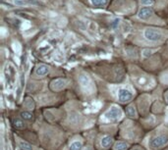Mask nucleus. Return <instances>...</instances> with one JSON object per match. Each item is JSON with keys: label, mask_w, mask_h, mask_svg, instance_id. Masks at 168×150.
<instances>
[{"label": "nucleus", "mask_w": 168, "mask_h": 150, "mask_svg": "<svg viewBox=\"0 0 168 150\" xmlns=\"http://www.w3.org/2000/svg\"><path fill=\"white\" fill-rule=\"evenodd\" d=\"M152 53H153V50H151V49H144L143 51V56H144V57H149V56H151Z\"/></svg>", "instance_id": "obj_18"}, {"label": "nucleus", "mask_w": 168, "mask_h": 150, "mask_svg": "<svg viewBox=\"0 0 168 150\" xmlns=\"http://www.w3.org/2000/svg\"><path fill=\"white\" fill-rule=\"evenodd\" d=\"M79 82H80V86L86 92H91L93 90V86H92V82L88 74L83 73L79 76Z\"/></svg>", "instance_id": "obj_5"}, {"label": "nucleus", "mask_w": 168, "mask_h": 150, "mask_svg": "<svg viewBox=\"0 0 168 150\" xmlns=\"http://www.w3.org/2000/svg\"><path fill=\"white\" fill-rule=\"evenodd\" d=\"M168 144V135L160 134L151 138L148 141V146L151 149H159Z\"/></svg>", "instance_id": "obj_2"}, {"label": "nucleus", "mask_w": 168, "mask_h": 150, "mask_svg": "<svg viewBox=\"0 0 168 150\" xmlns=\"http://www.w3.org/2000/svg\"><path fill=\"white\" fill-rule=\"evenodd\" d=\"M153 15V10L151 7H143L138 12V17L141 20H147Z\"/></svg>", "instance_id": "obj_7"}, {"label": "nucleus", "mask_w": 168, "mask_h": 150, "mask_svg": "<svg viewBox=\"0 0 168 150\" xmlns=\"http://www.w3.org/2000/svg\"><path fill=\"white\" fill-rule=\"evenodd\" d=\"M68 83V81L66 79H53L52 82L50 83V88L51 90L53 91H59V90H62L63 88L67 86Z\"/></svg>", "instance_id": "obj_6"}, {"label": "nucleus", "mask_w": 168, "mask_h": 150, "mask_svg": "<svg viewBox=\"0 0 168 150\" xmlns=\"http://www.w3.org/2000/svg\"><path fill=\"white\" fill-rule=\"evenodd\" d=\"M24 106L26 107L27 109L29 110H32L35 108V102L32 99H31V98H27L25 103H24Z\"/></svg>", "instance_id": "obj_15"}, {"label": "nucleus", "mask_w": 168, "mask_h": 150, "mask_svg": "<svg viewBox=\"0 0 168 150\" xmlns=\"http://www.w3.org/2000/svg\"><path fill=\"white\" fill-rule=\"evenodd\" d=\"M83 150H92L91 149V146H87V147H84V149Z\"/></svg>", "instance_id": "obj_21"}, {"label": "nucleus", "mask_w": 168, "mask_h": 150, "mask_svg": "<svg viewBox=\"0 0 168 150\" xmlns=\"http://www.w3.org/2000/svg\"><path fill=\"white\" fill-rule=\"evenodd\" d=\"M118 24H119V20H118V19H116V20H114L113 23H112V27H116Z\"/></svg>", "instance_id": "obj_20"}, {"label": "nucleus", "mask_w": 168, "mask_h": 150, "mask_svg": "<svg viewBox=\"0 0 168 150\" xmlns=\"http://www.w3.org/2000/svg\"><path fill=\"white\" fill-rule=\"evenodd\" d=\"M90 2L95 7H104L108 3V0H90Z\"/></svg>", "instance_id": "obj_10"}, {"label": "nucleus", "mask_w": 168, "mask_h": 150, "mask_svg": "<svg viewBox=\"0 0 168 150\" xmlns=\"http://www.w3.org/2000/svg\"><path fill=\"white\" fill-rule=\"evenodd\" d=\"M104 120L107 122H118L123 118V111L120 107L116 105H112L103 115Z\"/></svg>", "instance_id": "obj_1"}, {"label": "nucleus", "mask_w": 168, "mask_h": 150, "mask_svg": "<svg viewBox=\"0 0 168 150\" xmlns=\"http://www.w3.org/2000/svg\"><path fill=\"white\" fill-rule=\"evenodd\" d=\"M144 38L148 41L155 42L162 38V34L160 31H158L156 29L148 27V29H146L144 31Z\"/></svg>", "instance_id": "obj_4"}, {"label": "nucleus", "mask_w": 168, "mask_h": 150, "mask_svg": "<svg viewBox=\"0 0 168 150\" xmlns=\"http://www.w3.org/2000/svg\"><path fill=\"white\" fill-rule=\"evenodd\" d=\"M19 148H20V150H32L31 144H29L26 141H22V140L19 141Z\"/></svg>", "instance_id": "obj_14"}, {"label": "nucleus", "mask_w": 168, "mask_h": 150, "mask_svg": "<svg viewBox=\"0 0 168 150\" xmlns=\"http://www.w3.org/2000/svg\"><path fill=\"white\" fill-rule=\"evenodd\" d=\"M133 150H140V149H138V148H135V149H133Z\"/></svg>", "instance_id": "obj_23"}, {"label": "nucleus", "mask_w": 168, "mask_h": 150, "mask_svg": "<svg viewBox=\"0 0 168 150\" xmlns=\"http://www.w3.org/2000/svg\"><path fill=\"white\" fill-rule=\"evenodd\" d=\"M113 143V138L110 135H103L100 139V145L102 148H109Z\"/></svg>", "instance_id": "obj_9"}, {"label": "nucleus", "mask_w": 168, "mask_h": 150, "mask_svg": "<svg viewBox=\"0 0 168 150\" xmlns=\"http://www.w3.org/2000/svg\"><path fill=\"white\" fill-rule=\"evenodd\" d=\"M127 114L129 117H131V118H136L137 117L136 109H135V107L133 105H130L127 107Z\"/></svg>", "instance_id": "obj_13"}, {"label": "nucleus", "mask_w": 168, "mask_h": 150, "mask_svg": "<svg viewBox=\"0 0 168 150\" xmlns=\"http://www.w3.org/2000/svg\"><path fill=\"white\" fill-rule=\"evenodd\" d=\"M21 116L24 120H31L32 118V114H31L30 112H22Z\"/></svg>", "instance_id": "obj_17"}, {"label": "nucleus", "mask_w": 168, "mask_h": 150, "mask_svg": "<svg viewBox=\"0 0 168 150\" xmlns=\"http://www.w3.org/2000/svg\"><path fill=\"white\" fill-rule=\"evenodd\" d=\"M165 99H166V101H167V103H168V92L166 93V95H165Z\"/></svg>", "instance_id": "obj_22"}, {"label": "nucleus", "mask_w": 168, "mask_h": 150, "mask_svg": "<svg viewBox=\"0 0 168 150\" xmlns=\"http://www.w3.org/2000/svg\"><path fill=\"white\" fill-rule=\"evenodd\" d=\"M13 126H15L16 129H23L24 128V122L18 118H15L13 119Z\"/></svg>", "instance_id": "obj_16"}, {"label": "nucleus", "mask_w": 168, "mask_h": 150, "mask_svg": "<svg viewBox=\"0 0 168 150\" xmlns=\"http://www.w3.org/2000/svg\"><path fill=\"white\" fill-rule=\"evenodd\" d=\"M128 147V145L124 141H118L114 145V150H126Z\"/></svg>", "instance_id": "obj_12"}, {"label": "nucleus", "mask_w": 168, "mask_h": 150, "mask_svg": "<svg viewBox=\"0 0 168 150\" xmlns=\"http://www.w3.org/2000/svg\"><path fill=\"white\" fill-rule=\"evenodd\" d=\"M134 92L127 87H120L117 90V98L121 103H128L133 99Z\"/></svg>", "instance_id": "obj_3"}, {"label": "nucleus", "mask_w": 168, "mask_h": 150, "mask_svg": "<svg viewBox=\"0 0 168 150\" xmlns=\"http://www.w3.org/2000/svg\"><path fill=\"white\" fill-rule=\"evenodd\" d=\"M49 73V67L44 64H40L35 69V75L37 77H44Z\"/></svg>", "instance_id": "obj_8"}, {"label": "nucleus", "mask_w": 168, "mask_h": 150, "mask_svg": "<svg viewBox=\"0 0 168 150\" xmlns=\"http://www.w3.org/2000/svg\"><path fill=\"white\" fill-rule=\"evenodd\" d=\"M140 1H141L142 5H144V6H149L153 4V0H140Z\"/></svg>", "instance_id": "obj_19"}, {"label": "nucleus", "mask_w": 168, "mask_h": 150, "mask_svg": "<svg viewBox=\"0 0 168 150\" xmlns=\"http://www.w3.org/2000/svg\"><path fill=\"white\" fill-rule=\"evenodd\" d=\"M83 148V142L81 140H75L70 144L69 150H82Z\"/></svg>", "instance_id": "obj_11"}]
</instances>
